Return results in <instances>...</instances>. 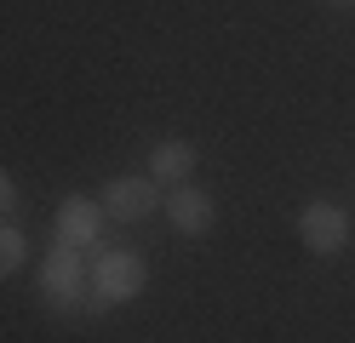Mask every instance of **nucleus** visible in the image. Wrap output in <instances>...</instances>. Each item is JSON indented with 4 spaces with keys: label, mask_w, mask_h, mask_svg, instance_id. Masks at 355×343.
Listing matches in <instances>:
<instances>
[{
    "label": "nucleus",
    "mask_w": 355,
    "mask_h": 343,
    "mask_svg": "<svg viewBox=\"0 0 355 343\" xmlns=\"http://www.w3.org/2000/svg\"><path fill=\"white\" fill-rule=\"evenodd\" d=\"M40 297L58 309V315H103L109 304L92 292V263H86V252L52 240L40 252Z\"/></svg>",
    "instance_id": "1"
},
{
    "label": "nucleus",
    "mask_w": 355,
    "mask_h": 343,
    "mask_svg": "<svg viewBox=\"0 0 355 343\" xmlns=\"http://www.w3.org/2000/svg\"><path fill=\"white\" fill-rule=\"evenodd\" d=\"M149 286V263L144 252L132 246H103L92 258V292L103 297V304H132V297H144Z\"/></svg>",
    "instance_id": "2"
},
{
    "label": "nucleus",
    "mask_w": 355,
    "mask_h": 343,
    "mask_svg": "<svg viewBox=\"0 0 355 343\" xmlns=\"http://www.w3.org/2000/svg\"><path fill=\"white\" fill-rule=\"evenodd\" d=\"M98 206L109 212V223H144L161 212V183L149 172H121L98 189Z\"/></svg>",
    "instance_id": "3"
},
{
    "label": "nucleus",
    "mask_w": 355,
    "mask_h": 343,
    "mask_svg": "<svg viewBox=\"0 0 355 343\" xmlns=\"http://www.w3.org/2000/svg\"><path fill=\"white\" fill-rule=\"evenodd\" d=\"M298 240L309 258H338L349 246V212L338 200H304L298 206Z\"/></svg>",
    "instance_id": "4"
},
{
    "label": "nucleus",
    "mask_w": 355,
    "mask_h": 343,
    "mask_svg": "<svg viewBox=\"0 0 355 343\" xmlns=\"http://www.w3.org/2000/svg\"><path fill=\"white\" fill-rule=\"evenodd\" d=\"M103 229H109V212L98 206V195H63V200H58L52 240L75 246V252H98V246H103Z\"/></svg>",
    "instance_id": "5"
},
{
    "label": "nucleus",
    "mask_w": 355,
    "mask_h": 343,
    "mask_svg": "<svg viewBox=\"0 0 355 343\" xmlns=\"http://www.w3.org/2000/svg\"><path fill=\"white\" fill-rule=\"evenodd\" d=\"M161 212H166V223L184 240H201V235H212V223H218V200H212V189H201V183H178V189L161 200Z\"/></svg>",
    "instance_id": "6"
},
{
    "label": "nucleus",
    "mask_w": 355,
    "mask_h": 343,
    "mask_svg": "<svg viewBox=\"0 0 355 343\" xmlns=\"http://www.w3.org/2000/svg\"><path fill=\"white\" fill-rule=\"evenodd\" d=\"M195 166H201V149L189 143V137H161V143L149 149L144 172L155 183H166V189H178V183H195Z\"/></svg>",
    "instance_id": "7"
},
{
    "label": "nucleus",
    "mask_w": 355,
    "mask_h": 343,
    "mask_svg": "<svg viewBox=\"0 0 355 343\" xmlns=\"http://www.w3.org/2000/svg\"><path fill=\"white\" fill-rule=\"evenodd\" d=\"M24 263H29V235L17 223H0V281H12Z\"/></svg>",
    "instance_id": "8"
},
{
    "label": "nucleus",
    "mask_w": 355,
    "mask_h": 343,
    "mask_svg": "<svg viewBox=\"0 0 355 343\" xmlns=\"http://www.w3.org/2000/svg\"><path fill=\"white\" fill-rule=\"evenodd\" d=\"M17 212V183H12V172L0 166V218H12Z\"/></svg>",
    "instance_id": "9"
},
{
    "label": "nucleus",
    "mask_w": 355,
    "mask_h": 343,
    "mask_svg": "<svg viewBox=\"0 0 355 343\" xmlns=\"http://www.w3.org/2000/svg\"><path fill=\"white\" fill-rule=\"evenodd\" d=\"M321 6H355V0H321Z\"/></svg>",
    "instance_id": "10"
}]
</instances>
